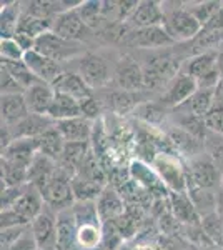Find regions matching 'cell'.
Returning <instances> with one entry per match:
<instances>
[{
    "instance_id": "8d00e7d4",
    "label": "cell",
    "mask_w": 223,
    "mask_h": 250,
    "mask_svg": "<svg viewBox=\"0 0 223 250\" xmlns=\"http://www.w3.org/2000/svg\"><path fill=\"white\" fill-rule=\"evenodd\" d=\"M80 17L85 22V25L88 29H97L100 23V20H103V14H102V2H80L79 7Z\"/></svg>"
},
{
    "instance_id": "4fadbf2b",
    "label": "cell",
    "mask_w": 223,
    "mask_h": 250,
    "mask_svg": "<svg viewBox=\"0 0 223 250\" xmlns=\"http://www.w3.org/2000/svg\"><path fill=\"white\" fill-rule=\"evenodd\" d=\"M115 77L122 90L135 92L142 90V88H147L145 70L137 62H133V59L130 57H125L120 60L115 72Z\"/></svg>"
},
{
    "instance_id": "d6a6232c",
    "label": "cell",
    "mask_w": 223,
    "mask_h": 250,
    "mask_svg": "<svg viewBox=\"0 0 223 250\" xmlns=\"http://www.w3.org/2000/svg\"><path fill=\"white\" fill-rule=\"evenodd\" d=\"M80 250H93L103 244V225H80L77 229Z\"/></svg>"
},
{
    "instance_id": "f5cc1de1",
    "label": "cell",
    "mask_w": 223,
    "mask_h": 250,
    "mask_svg": "<svg viewBox=\"0 0 223 250\" xmlns=\"http://www.w3.org/2000/svg\"><path fill=\"white\" fill-rule=\"evenodd\" d=\"M37 250H39V249H37Z\"/></svg>"
},
{
    "instance_id": "ac0fdd59",
    "label": "cell",
    "mask_w": 223,
    "mask_h": 250,
    "mask_svg": "<svg viewBox=\"0 0 223 250\" xmlns=\"http://www.w3.org/2000/svg\"><path fill=\"white\" fill-rule=\"evenodd\" d=\"M163 3L160 2H140L137 7L135 14L128 22L132 23L135 29H145V27H162L165 25V10Z\"/></svg>"
},
{
    "instance_id": "cb8c5ba5",
    "label": "cell",
    "mask_w": 223,
    "mask_h": 250,
    "mask_svg": "<svg viewBox=\"0 0 223 250\" xmlns=\"http://www.w3.org/2000/svg\"><path fill=\"white\" fill-rule=\"evenodd\" d=\"M88 157L87 144H67L63 148V154L59 159V168L70 179L79 173L85 162V159Z\"/></svg>"
},
{
    "instance_id": "74e56055",
    "label": "cell",
    "mask_w": 223,
    "mask_h": 250,
    "mask_svg": "<svg viewBox=\"0 0 223 250\" xmlns=\"http://www.w3.org/2000/svg\"><path fill=\"white\" fill-rule=\"evenodd\" d=\"M135 115H139L147 124L158 125L165 120V107L158 104H142L135 108Z\"/></svg>"
},
{
    "instance_id": "d590c367",
    "label": "cell",
    "mask_w": 223,
    "mask_h": 250,
    "mask_svg": "<svg viewBox=\"0 0 223 250\" xmlns=\"http://www.w3.org/2000/svg\"><path fill=\"white\" fill-rule=\"evenodd\" d=\"M2 67L10 72V75L22 85L23 90H27V88H30L32 85L40 82V80L28 70V67L23 63V60L22 62H2Z\"/></svg>"
},
{
    "instance_id": "9c48e42d",
    "label": "cell",
    "mask_w": 223,
    "mask_h": 250,
    "mask_svg": "<svg viewBox=\"0 0 223 250\" xmlns=\"http://www.w3.org/2000/svg\"><path fill=\"white\" fill-rule=\"evenodd\" d=\"M52 32L65 40L82 42L83 39L88 37L90 29L85 25V22L82 20V17H80L79 10H77V7H75V9H68L65 12H62V14L55 15Z\"/></svg>"
},
{
    "instance_id": "b9f144b4",
    "label": "cell",
    "mask_w": 223,
    "mask_h": 250,
    "mask_svg": "<svg viewBox=\"0 0 223 250\" xmlns=\"http://www.w3.org/2000/svg\"><path fill=\"white\" fill-rule=\"evenodd\" d=\"M205 127L210 134L223 137V108L213 107L210 114L205 117Z\"/></svg>"
},
{
    "instance_id": "6da1fadb",
    "label": "cell",
    "mask_w": 223,
    "mask_h": 250,
    "mask_svg": "<svg viewBox=\"0 0 223 250\" xmlns=\"http://www.w3.org/2000/svg\"><path fill=\"white\" fill-rule=\"evenodd\" d=\"M217 50L202 52V54H197L195 57L186 60L182 72L195 80L198 88H210V90H213L217 87L218 80L222 79L220 72L217 68Z\"/></svg>"
},
{
    "instance_id": "30bf717a",
    "label": "cell",
    "mask_w": 223,
    "mask_h": 250,
    "mask_svg": "<svg viewBox=\"0 0 223 250\" xmlns=\"http://www.w3.org/2000/svg\"><path fill=\"white\" fill-rule=\"evenodd\" d=\"M30 230L39 250H55L57 247V212L52 208L42 210L30 224Z\"/></svg>"
},
{
    "instance_id": "c3c4849f",
    "label": "cell",
    "mask_w": 223,
    "mask_h": 250,
    "mask_svg": "<svg viewBox=\"0 0 223 250\" xmlns=\"http://www.w3.org/2000/svg\"><path fill=\"white\" fill-rule=\"evenodd\" d=\"M217 212L223 217V180L217 190Z\"/></svg>"
},
{
    "instance_id": "7dc6e473",
    "label": "cell",
    "mask_w": 223,
    "mask_h": 250,
    "mask_svg": "<svg viewBox=\"0 0 223 250\" xmlns=\"http://www.w3.org/2000/svg\"><path fill=\"white\" fill-rule=\"evenodd\" d=\"M213 107L223 108V77L218 80L217 87L213 88Z\"/></svg>"
},
{
    "instance_id": "d4e9b609",
    "label": "cell",
    "mask_w": 223,
    "mask_h": 250,
    "mask_svg": "<svg viewBox=\"0 0 223 250\" xmlns=\"http://www.w3.org/2000/svg\"><path fill=\"white\" fill-rule=\"evenodd\" d=\"M30 114L23 94L2 95V124L14 127Z\"/></svg>"
},
{
    "instance_id": "484cf974",
    "label": "cell",
    "mask_w": 223,
    "mask_h": 250,
    "mask_svg": "<svg viewBox=\"0 0 223 250\" xmlns=\"http://www.w3.org/2000/svg\"><path fill=\"white\" fill-rule=\"evenodd\" d=\"M35 142H37V150L39 154L48 157V159L55 160V162H59L60 155L63 154V148H65V139L62 137V134L59 132V128H57V125L54 127H50L48 130L43 132L42 135H39L37 139H35Z\"/></svg>"
},
{
    "instance_id": "f907efd6",
    "label": "cell",
    "mask_w": 223,
    "mask_h": 250,
    "mask_svg": "<svg viewBox=\"0 0 223 250\" xmlns=\"http://www.w3.org/2000/svg\"><path fill=\"white\" fill-rule=\"evenodd\" d=\"M115 250H137L135 247H132V245H128V244H122L119 249H115Z\"/></svg>"
},
{
    "instance_id": "836d02e7",
    "label": "cell",
    "mask_w": 223,
    "mask_h": 250,
    "mask_svg": "<svg viewBox=\"0 0 223 250\" xmlns=\"http://www.w3.org/2000/svg\"><path fill=\"white\" fill-rule=\"evenodd\" d=\"M72 212H74L77 227H80V225H103L99 217V212H97L95 202H75Z\"/></svg>"
},
{
    "instance_id": "1f68e13d",
    "label": "cell",
    "mask_w": 223,
    "mask_h": 250,
    "mask_svg": "<svg viewBox=\"0 0 223 250\" xmlns=\"http://www.w3.org/2000/svg\"><path fill=\"white\" fill-rule=\"evenodd\" d=\"M200 227L203 230L205 237L210 240V244L215 249L223 250V217L218 212L210 213L202 219Z\"/></svg>"
},
{
    "instance_id": "7a4b0ae2",
    "label": "cell",
    "mask_w": 223,
    "mask_h": 250,
    "mask_svg": "<svg viewBox=\"0 0 223 250\" xmlns=\"http://www.w3.org/2000/svg\"><path fill=\"white\" fill-rule=\"evenodd\" d=\"M186 180H188V185L218 190L223 175L213 164L212 157L208 154H200L190 159L188 167H186Z\"/></svg>"
},
{
    "instance_id": "83f0119b",
    "label": "cell",
    "mask_w": 223,
    "mask_h": 250,
    "mask_svg": "<svg viewBox=\"0 0 223 250\" xmlns=\"http://www.w3.org/2000/svg\"><path fill=\"white\" fill-rule=\"evenodd\" d=\"M212 108H213V90H210V88H198L192 99L188 102H185L182 107H178L177 110L183 112L185 115L205 119Z\"/></svg>"
},
{
    "instance_id": "9a60e30c",
    "label": "cell",
    "mask_w": 223,
    "mask_h": 250,
    "mask_svg": "<svg viewBox=\"0 0 223 250\" xmlns=\"http://www.w3.org/2000/svg\"><path fill=\"white\" fill-rule=\"evenodd\" d=\"M23 97H25V102L30 114L48 115L55 99V88L50 83L39 82L35 85H32L30 88H27Z\"/></svg>"
},
{
    "instance_id": "f6af8a7d",
    "label": "cell",
    "mask_w": 223,
    "mask_h": 250,
    "mask_svg": "<svg viewBox=\"0 0 223 250\" xmlns=\"http://www.w3.org/2000/svg\"><path fill=\"white\" fill-rule=\"evenodd\" d=\"M2 250H37V244H35V240H34L32 230H28L22 239H19L15 244H12Z\"/></svg>"
},
{
    "instance_id": "816d5d0a",
    "label": "cell",
    "mask_w": 223,
    "mask_h": 250,
    "mask_svg": "<svg viewBox=\"0 0 223 250\" xmlns=\"http://www.w3.org/2000/svg\"><path fill=\"white\" fill-rule=\"evenodd\" d=\"M188 250H210V247H197V245H190Z\"/></svg>"
},
{
    "instance_id": "277c9868",
    "label": "cell",
    "mask_w": 223,
    "mask_h": 250,
    "mask_svg": "<svg viewBox=\"0 0 223 250\" xmlns=\"http://www.w3.org/2000/svg\"><path fill=\"white\" fill-rule=\"evenodd\" d=\"M165 10V30L173 39V42H185L193 37H197L203 29L195 15L186 9H172Z\"/></svg>"
},
{
    "instance_id": "2e32d148",
    "label": "cell",
    "mask_w": 223,
    "mask_h": 250,
    "mask_svg": "<svg viewBox=\"0 0 223 250\" xmlns=\"http://www.w3.org/2000/svg\"><path fill=\"white\" fill-rule=\"evenodd\" d=\"M128 42L133 47L139 48H162L172 45L173 39L168 35L165 27H145V29H135L128 35Z\"/></svg>"
},
{
    "instance_id": "4316f807",
    "label": "cell",
    "mask_w": 223,
    "mask_h": 250,
    "mask_svg": "<svg viewBox=\"0 0 223 250\" xmlns=\"http://www.w3.org/2000/svg\"><path fill=\"white\" fill-rule=\"evenodd\" d=\"M48 117H50L55 124L62 122V120L75 119V117H83L82 107H80V100L55 92V99L50 107V112H48Z\"/></svg>"
},
{
    "instance_id": "bcb514c9",
    "label": "cell",
    "mask_w": 223,
    "mask_h": 250,
    "mask_svg": "<svg viewBox=\"0 0 223 250\" xmlns=\"http://www.w3.org/2000/svg\"><path fill=\"white\" fill-rule=\"evenodd\" d=\"M80 107H82V115L88 120H93L100 114V105L93 97H88V99L82 100V102H80Z\"/></svg>"
},
{
    "instance_id": "f546056e",
    "label": "cell",
    "mask_w": 223,
    "mask_h": 250,
    "mask_svg": "<svg viewBox=\"0 0 223 250\" xmlns=\"http://www.w3.org/2000/svg\"><path fill=\"white\" fill-rule=\"evenodd\" d=\"M72 188H74L75 202H95L105 188V185L102 182H95V180L75 175L72 179Z\"/></svg>"
},
{
    "instance_id": "d6986e66",
    "label": "cell",
    "mask_w": 223,
    "mask_h": 250,
    "mask_svg": "<svg viewBox=\"0 0 223 250\" xmlns=\"http://www.w3.org/2000/svg\"><path fill=\"white\" fill-rule=\"evenodd\" d=\"M97 205V212H99V217L102 220V224H107V222H113L122 219L125 212V204L123 199L119 195V192H115L112 187H105L102 193L99 195V199L95 200Z\"/></svg>"
},
{
    "instance_id": "5b68a950",
    "label": "cell",
    "mask_w": 223,
    "mask_h": 250,
    "mask_svg": "<svg viewBox=\"0 0 223 250\" xmlns=\"http://www.w3.org/2000/svg\"><path fill=\"white\" fill-rule=\"evenodd\" d=\"M34 50H37L39 54L45 55L48 59L55 60V62H60V60H68L82 54V45H80V42H72V40L59 37V35L50 30L35 39Z\"/></svg>"
},
{
    "instance_id": "8992f818",
    "label": "cell",
    "mask_w": 223,
    "mask_h": 250,
    "mask_svg": "<svg viewBox=\"0 0 223 250\" xmlns=\"http://www.w3.org/2000/svg\"><path fill=\"white\" fill-rule=\"evenodd\" d=\"M153 170L172 192H186V168L182 167L175 157L168 154H160L153 160Z\"/></svg>"
},
{
    "instance_id": "ffe728a7",
    "label": "cell",
    "mask_w": 223,
    "mask_h": 250,
    "mask_svg": "<svg viewBox=\"0 0 223 250\" xmlns=\"http://www.w3.org/2000/svg\"><path fill=\"white\" fill-rule=\"evenodd\" d=\"M57 172H59V164L55 160L48 159L42 154H37L34 162L28 167V185L42 190L57 175Z\"/></svg>"
},
{
    "instance_id": "ba28073f",
    "label": "cell",
    "mask_w": 223,
    "mask_h": 250,
    "mask_svg": "<svg viewBox=\"0 0 223 250\" xmlns=\"http://www.w3.org/2000/svg\"><path fill=\"white\" fill-rule=\"evenodd\" d=\"M197 90H198V85L195 80L180 70L178 75H175V77L167 83V88H165V92L162 94L160 102L163 107L178 108L183 105L185 102H188Z\"/></svg>"
},
{
    "instance_id": "8fae6325",
    "label": "cell",
    "mask_w": 223,
    "mask_h": 250,
    "mask_svg": "<svg viewBox=\"0 0 223 250\" xmlns=\"http://www.w3.org/2000/svg\"><path fill=\"white\" fill-rule=\"evenodd\" d=\"M37 154L39 150L35 139H14L5 148H2V160L14 167L28 170Z\"/></svg>"
},
{
    "instance_id": "44dd1931",
    "label": "cell",
    "mask_w": 223,
    "mask_h": 250,
    "mask_svg": "<svg viewBox=\"0 0 223 250\" xmlns=\"http://www.w3.org/2000/svg\"><path fill=\"white\" fill-rule=\"evenodd\" d=\"M55 125L67 144H88V140H90L92 120L85 119V117L62 120V122H57Z\"/></svg>"
},
{
    "instance_id": "7c38bea8",
    "label": "cell",
    "mask_w": 223,
    "mask_h": 250,
    "mask_svg": "<svg viewBox=\"0 0 223 250\" xmlns=\"http://www.w3.org/2000/svg\"><path fill=\"white\" fill-rule=\"evenodd\" d=\"M23 63H25L28 67V70H30L40 82L50 83V85L62 75L60 63L45 57V55L39 54L37 50L25 52V55H23Z\"/></svg>"
},
{
    "instance_id": "3957f363",
    "label": "cell",
    "mask_w": 223,
    "mask_h": 250,
    "mask_svg": "<svg viewBox=\"0 0 223 250\" xmlns=\"http://www.w3.org/2000/svg\"><path fill=\"white\" fill-rule=\"evenodd\" d=\"M40 193H42L43 202H45L47 207L52 208V210L57 213L67 210V208H72L75 204L72 179L68 175H65L60 168L54 179L40 190Z\"/></svg>"
},
{
    "instance_id": "603a6c76",
    "label": "cell",
    "mask_w": 223,
    "mask_h": 250,
    "mask_svg": "<svg viewBox=\"0 0 223 250\" xmlns=\"http://www.w3.org/2000/svg\"><path fill=\"white\" fill-rule=\"evenodd\" d=\"M170 208L173 212V217L182 222V224L188 225V227H195L200 225V215L193 207L192 200H190L186 192H172L170 193Z\"/></svg>"
},
{
    "instance_id": "7bdbcfd3",
    "label": "cell",
    "mask_w": 223,
    "mask_h": 250,
    "mask_svg": "<svg viewBox=\"0 0 223 250\" xmlns=\"http://www.w3.org/2000/svg\"><path fill=\"white\" fill-rule=\"evenodd\" d=\"M10 94H25V90H23L17 80L12 77L10 72L2 67V95Z\"/></svg>"
},
{
    "instance_id": "681fc988",
    "label": "cell",
    "mask_w": 223,
    "mask_h": 250,
    "mask_svg": "<svg viewBox=\"0 0 223 250\" xmlns=\"http://www.w3.org/2000/svg\"><path fill=\"white\" fill-rule=\"evenodd\" d=\"M217 68L220 72V75L223 77V48L218 50V59H217Z\"/></svg>"
},
{
    "instance_id": "e0dca14e",
    "label": "cell",
    "mask_w": 223,
    "mask_h": 250,
    "mask_svg": "<svg viewBox=\"0 0 223 250\" xmlns=\"http://www.w3.org/2000/svg\"><path fill=\"white\" fill-rule=\"evenodd\" d=\"M55 122L48 115H37V114H28L25 119L20 120L17 125L10 128L12 139H37L43 132L54 127Z\"/></svg>"
},
{
    "instance_id": "7402d4cb",
    "label": "cell",
    "mask_w": 223,
    "mask_h": 250,
    "mask_svg": "<svg viewBox=\"0 0 223 250\" xmlns=\"http://www.w3.org/2000/svg\"><path fill=\"white\" fill-rule=\"evenodd\" d=\"M52 87L55 88V92L63 95H68L72 99L77 100H85L88 97H92V88L85 83V80L80 77L75 72H62L59 79L52 83Z\"/></svg>"
},
{
    "instance_id": "5bb4252c",
    "label": "cell",
    "mask_w": 223,
    "mask_h": 250,
    "mask_svg": "<svg viewBox=\"0 0 223 250\" xmlns=\"http://www.w3.org/2000/svg\"><path fill=\"white\" fill-rule=\"evenodd\" d=\"M45 208V202H43V197L40 193L39 188L32 187V185H25L22 195L17 199V202L12 205V210L17 212L27 224H32V220L35 217H39L42 210ZM9 210V208H7Z\"/></svg>"
},
{
    "instance_id": "52a82bcc",
    "label": "cell",
    "mask_w": 223,
    "mask_h": 250,
    "mask_svg": "<svg viewBox=\"0 0 223 250\" xmlns=\"http://www.w3.org/2000/svg\"><path fill=\"white\" fill-rule=\"evenodd\" d=\"M77 74L85 80V83L92 90L93 88L107 87L112 80L110 67L107 65V62L102 57H99L95 54H85L80 57L79 72Z\"/></svg>"
},
{
    "instance_id": "60d3db41",
    "label": "cell",
    "mask_w": 223,
    "mask_h": 250,
    "mask_svg": "<svg viewBox=\"0 0 223 250\" xmlns=\"http://www.w3.org/2000/svg\"><path fill=\"white\" fill-rule=\"evenodd\" d=\"M205 140H206V154L212 157L213 164L217 165V168L223 175V137L210 134V137H206Z\"/></svg>"
},
{
    "instance_id": "f35d334b",
    "label": "cell",
    "mask_w": 223,
    "mask_h": 250,
    "mask_svg": "<svg viewBox=\"0 0 223 250\" xmlns=\"http://www.w3.org/2000/svg\"><path fill=\"white\" fill-rule=\"evenodd\" d=\"M108 104L112 105L113 110L117 112H128L132 110L133 107H135V95H133V92H127V90H113L110 92V95H108Z\"/></svg>"
},
{
    "instance_id": "ab89813d",
    "label": "cell",
    "mask_w": 223,
    "mask_h": 250,
    "mask_svg": "<svg viewBox=\"0 0 223 250\" xmlns=\"http://www.w3.org/2000/svg\"><path fill=\"white\" fill-rule=\"evenodd\" d=\"M0 55L2 62H22L25 52L17 43L15 39H2L0 42Z\"/></svg>"
},
{
    "instance_id": "4dcf8cb0",
    "label": "cell",
    "mask_w": 223,
    "mask_h": 250,
    "mask_svg": "<svg viewBox=\"0 0 223 250\" xmlns=\"http://www.w3.org/2000/svg\"><path fill=\"white\" fill-rule=\"evenodd\" d=\"M168 140L175 145L177 150L183 152L185 155H190V159L203 154V152H200V139L193 137L180 127H175L168 132Z\"/></svg>"
},
{
    "instance_id": "e575fe53",
    "label": "cell",
    "mask_w": 223,
    "mask_h": 250,
    "mask_svg": "<svg viewBox=\"0 0 223 250\" xmlns=\"http://www.w3.org/2000/svg\"><path fill=\"white\" fill-rule=\"evenodd\" d=\"M20 19L22 15L19 14L17 3H5V7H2V39H14L17 35Z\"/></svg>"
},
{
    "instance_id": "f1b7e54d",
    "label": "cell",
    "mask_w": 223,
    "mask_h": 250,
    "mask_svg": "<svg viewBox=\"0 0 223 250\" xmlns=\"http://www.w3.org/2000/svg\"><path fill=\"white\" fill-rule=\"evenodd\" d=\"M186 193H188L190 200H192L200 219L217 212V190L200 188L195 187V185H186Z\"/></svg>"
},
{
    "instance_id": "ee69618b",
    "label": "cell",
    "mask_w": 223,
    "mask_h": 250,
    "mask_svg": "<svg viewBox=\"0 0 223 250\" xmlns=\"http://www.w3.org/2000/svg\"><path fill=\"white\" fill-rule=\"evenodd\" d=\"M0 220H2V222H0V225H2V229L20 227V225H30V224H27V222L23 220L17 212L12 210V208H9V210H2V215H0Z\"/></svg>"
}]
</instances>
